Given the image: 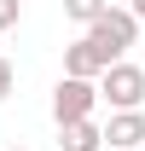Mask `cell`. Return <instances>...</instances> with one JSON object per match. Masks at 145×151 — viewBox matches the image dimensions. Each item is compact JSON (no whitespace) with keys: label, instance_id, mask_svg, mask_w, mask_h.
<instances>
[{"label":"cell","instance_id":"1","mask_svg":"<svg viewBox=\"0 0 145 151\" xmlns=\"http://www.w3.org/2000/svg\"><path fill=\"white\" fill-rule=\"evenodd\" d=\"M99 99H110V111H139L145 105V70L116 58L105 76H99Z\"/></svg>","mask_w":145,"mask_h":151},{"label":"cell","instance_id":"2","mask_svg":"<svg viewBox=\"0 0 145 151\" xmlns=\"http://www.w3.org/2000/svg\"><path fill=\"white\" fill-rule=\"evenodd\" d=\"M87 35L99 41V52H105L110 64H116V58H128V47L139 41V18H134L128 6H110L105 18H99V23H93V29H87Z\"/></svg>","mask_w":145,"mask_h":151},{"label":"cell","instance_id":"3","mask_svg":"<svg viewBox=\"0 0 145 151\" xmlns=\"http://www.w3.org/2000/svg\"><path fill=\"white\" fill-rule=\"evenodd\" d=\"M93 105H99V81L58 76V87H52V122H58V128H64V122H81V116H93Z\"/></svg>","mask_w":145,"mask_h":151},{"label":"cell","instance_id":"4","mask_svg":"<svg viewBox=\"0 0 145 151\" xmlns=\"http://www.w3.org/2000/svg\"><path fill=\"white\" fill-rule=\"evenodd\" d=\"M105 70H110V58L99 52V41H93V35H81V41H70V47H64V76H81V81H99Z\"/></svg>","mask_w":145,"mask_h":151},{"label":"cell","instance_id":"5","mask_svg":"<svg viewBox=\"0 0 145 151\" xmlns=\"http://www.w3.org/2000/svg\"><path fill=\"white\" fill-rule=\"evenodd\" d=\"M105 151H145V111H110Z\"/></svg>","mask_w":145,"mask_h":151},{"label":"cell","instance_id":"6","mask_svg":"<svg viewBox=\"0 0 145 151\" xmlns=\"http://www.w3.org/2000/svg\"><path fill=\"white\" fill-rule=\"evenodd\" d=\"M58 151H105V128H93V116L58 128Z\"/></svg>","mask_w":145,"mask_h":151},{"label":"cell","instance_id":"7","mask_svg":"<svg viewBox=\"0 0 145 151\" xmlns=\"http://www.w3.org/2000/svg\"><path fill=\"white\" fill-rule=\"evenodd\" d=\"M105 12H110V0H64V18H70V23H81V29H93Z\"/></svg>","mask_w":145,"mask_h":151},{"label":"cell","instance_id":"8","mask_svg":"<svg viewBox=\"0 0 145 151\" xmlns=\"http://www.w3.org/2000/svg\"><path fill=\"white\" fill-rule=\"evenodd\" d=\"M23 18V0H0V29H18Z\"/></svg>","mask_w":145,"mask_h":151},{"label":"cell","instance_id":"9","mask_svg":"<svg viewBox=\"0 0 145 151\" xmlns=\"http://www.w3.org/2000/svg\"><path fill=\"white\" fill-rule=\"evenodd\" d=\"M12 87H18V70H12V64H6V58H0V105H6V99H12Z\"/></svg>","mask_w":145,"mask_h":151},{"label":"cell","instance_id":"10","mask_svg":"<svg viewBox=\"0 0 145 151\" xmlns=\"http://www.w3.org/2000/svg\"><path fill=\"white\" fill-rule=\"evenodd\" d=\"M128 12H134V18H139V23H145V0H128Z\"/></svg>","mask_w":145,"mask_h":151},{"label":"cell","instance_id":"11","mask_svg":"<svg viewBox=\"0 0 145 151\" xmlns=\"http://www.w3.org/2000/svg\"><path fill=\"white\" fill-rule=\"evenodd\" d=\"M6 151H23V145H6Z\"/></svg>","mask_w":145,"mask_h":151}]
</instances>
